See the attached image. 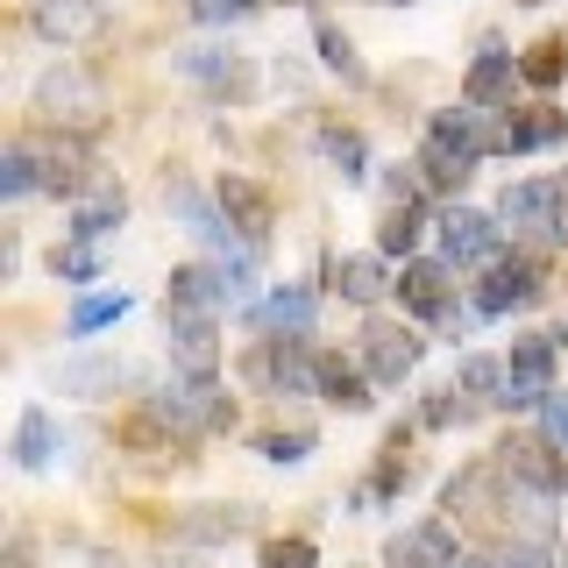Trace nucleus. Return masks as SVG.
<instances>
[{
	"instance_id": "nucleus-1",
	"label": "nucleus",
	"mask_w": 568,
	"mask_h": 568,
	"mask_svg": "<svg viewBox=\"0 0 568 568\" xmlns=\"http://www.w3.org/2000/svg\"><path fill=\"white\" fill-rule=\"evenodd\" d=\"M484 150H490V129H484V114H476V106H462V114H455V106H448V114H434V121H426L419 178H426L434 192H462Z\"/></svg>"
},
{
	"instance_id": "nucleus-2",
	"label": "nucleus",
	"mask_w": 568,
	"mask_h": 568,
	"mask_svg": "<svg viewBox=\"0 0 568 568\" xmlns=\"http://www.w3.org/2000/svg\"><path fill=\"white\" fill-rule=\"evenodd\" d=\"M156 419L171 426V434H213V426H235V405L213 390V377H185V384H171L164 398L150 405Z\"/></svg>"
},
{
	"instance_id": "nucleus-3",
	"label": "nucleus",
	"mask_w": 568,
	"mask_h": 568,
	"mask_svg": "<svg viewBox=\"0 0 568 568\" xmlns=\"http://www.w3.org/2000/svg\"><path fill=\"white\" fill-rule=\"evenodd\" d=\"M555 398V334H519L505 355V398L497 405H547Z\"/></svg>"
},
{
	"instance_id": "nucleus-4",
	"label": "nucleus",
	"mask_w": 568,
	"mask_h": 568,
	"mask_svg": "<svg viewBox=\"0 0 568 568\" xmlns=\"http://www.w3.org/2000/svg\"><path fill=\"white\" fill-rule=\"evenodd\" d=\"M178 71L200 79L206 93H221V100H248V93H256V64H248L235 43H192V50H178Z\"/></svg>"
},
{
	"instance_id": "nucleus-5",
	"label": "nucleus",
	"mask_w": 568,
	"mask_h": 568,
	"mask_svg": "<svg viewBox=\"0 0 568 568\" xmlns=\"http://www.w3.org/2000/svg\"><path fill=\"white\" fill-rule=\"evenodd\" d=\"M242 292H248V277L206 271V263H178L171 271V313H192V320H213L221 306H235Z\"/></svg>"
},
{
	"instance_id": "nucleus-6",
	"label": "nucleus",
	"mask_w": 568,
	"mask_h": 568,
	"mask_svg": "<svg viewBox=\"0 0 568 568\" xmlns=\"http://www.w3.org/2000/svg\"><path fill=\"white\" fill-rule=\"evenodd\" d=\"M497 469H505L519 490H532V497L568 490V469L555 462V440H532V434H511L505 448H497Z\"/></svg>"
},
{
	"instance_id": "nucleus-7",
	"label": "nucleus",
	"mask_w": 568,
	"mask_h": 568,
	"mask_svg": "<svg viewBox=\"0 0 568 568\" xmlns=\"http://www.w3.org/2000/svg\"><path fill=\"white\" fill-rule=\"evenodd\" d=\"M497 221L511 227V235H555V242H568L561 235V185H505V200H497Z\"/></svg>"
},
{
	"instance_id": "nucleus-8",
	"label": "nucleus",
	"mask_w": 568,
	"mask_h": 568,
	"mask_svg": "<svg viewBox=\"0 0 568 568\" xmlns=\"http://www.w3.org/2000/svg\"><path fill=\"white\" fill-rule=\"evenodd\" d=\"M547 292V271L532 256H511V263H490V277L476 284V313H519Z\"/></svg>"
},
{
	"instance_id": "nucleus-9",
	"label": "nucleus",
	"mask_w": 568,
	"mask_h": 568,
	"mask_svg": "<svg viewBox=\"0 0 568 568\" xmlns=\"http://www.w3.org/2000/svg\"><path fill=\"white\" fill-rule=\"evenodd\" d=\"M213 200H221V221L235 227L248 248H263V235H271V192H263L256 178H235V171H227L221 185H213Z\"/></svg>"
},
{
	"instance_id": "nucleus-10",
	"label": "nucleus",
	"mask_w": 568,
	"mask_h": 568,
	"mask_svg": "<svg viewBox=\"0 0 568 568\" xmlns=\"http://www.w3.org/2000/svg\"><path fill=\"white\" fill-rule=\"evenodd\" d=\"M29 29L50 43H93L106 29V8L100 0H29Z\"/></svg>"
},
{
	"instance_id": "nucleus-11",
	"label": "nucleus",
	"mask_w": 568,
	"mask_h": 568,
	"mask_svg": "<svg viewBox=\"0 0 568 568\" xmlns=\"http://www.w3.org/2000/svg\"><path fill=\"white\" fill-rule=\"evenodd\" d=\"M363 363H369V377H377V384L413 377V369H419V334L413 327H390V320H369V327H363Z\"/></svg>"
},
{
	"instance_id": "nucleus-12",
	"label": "nucleus",
	"mask_w": 568,
	"mask_h": 568,
	"mask_svg": "<svg viewBox=\"0 0 568 568\" xmlns=\"http://www.w3.org/2000/svg\"><path fill=\"white\" fill-rule=\"evenodd\" d=\"M497 235H505V227H497L490 213H469V206L440 213V248H448V263H497Z\"/></svg>"
},
{
	"instance_id": "nucleus-13",
	"label": "nucleus",
	"mask_w": 568,
	"mask_h": 568,
	"mask_svg": "<svg viewBox=\"0 0 568 568\" xmlns=\"http://www.w3.org/2000/svg\"><path fill=\"white\" fill-rule=\"evenodd\" d=\"M384 568H455V532L440 526V519L405 526L398 540L384 547Z\"/></svg>"
},
{
	"instance_id": "nucleus-14",
	"label": "nucleus",
	"mask_w": 568,
	"mask_h": 568,
	"mask_svg": "<svg viewBox=\"0 0 568 568\" xmlns=\"http://www.w3.org/2000/svg\"><path fill=\"white\" fill-rule=\"evenodd\" d=\"M29 156H36V171H43V192H64V200H79V192H93V164H85V142H29Z\"/></svg>"
},
{
	"instance_id": "nucleus-15",
	"label": "nucleus",
	"mask_w": 568,
	"mask_h": 568,
	"mask_svg": "<svg viewBox=\"0 0 568 568\" xmlns=\"http://www.w3.org/2000/svg\"><path fill=\"white\" fill-rule=\"evenodd\" d=\"M121 221H129V192H121L114 178H93V192H79V200H71V235H79V242L114 235Z\"/></svg>"
},
{
	"instance_id": "nucleus-16",
	"label": "nucleus",
	"mask_w": 568,
	"mask_h": 568,
	"mask_svg": "<svg viewBox=\"0 0 568 568\" xmlns=\"http://www.w3.org/2000/svg\"><path fill=\"white\" fill-rule=\"evenodd\" d=\"M256 526V511L248 505H185L171 519L178 540H200V547H221V540H242V532Z\"/></svg>"
},
{
	"instance_id": "nucleus-17",
	"label": "nucleus",
	"mask_w": 568,
	"mask_h": 568,
	"mask_svg": "<svg viewBox=\"0 0 568 568\" xmlns=\"http://www.w3.org/2000/svg\"><path fill=\"white\" fill-rule=\"evenodd\" d=\"M547 142H568V114L555 106H532V114H511L490 129V150L497 156H519V150H547Z\"/></svg>"
},
{
	"instance_id": "nucleus-18",
	"label": "nucleus",
	"mask_w": 568,
	"mask_h": 568,
	"mask_svg": "<svg viewBox=\"0 0 568 568\" xmlns=\"http://www.w3.org/2000/svg\"><path fill=\"white\" fill-rule=\"evenodd\" d=\"M36 106H43L50 121H79V129H93V121H100V93L79 79V71H50V79L36 85Z\"/></svg>"
},
{
	"instance_id": "nucleus-19",
	"label": "nucleus",
	"mask_w": 568,
	"mask_h": 568,
	"mask_svg": "<svg viewBox=\"0 0 568 568\" xmlns=\"http://www.w3.org/2000/svg\"><path fill=\"white\" fill-rule=\"evenodd\" d=\"M448 271H455V263H405V271H398V298H405L419 320H448V313H455Z\"/></svg>"
},
{
	"instance_id": "nucleus-20",
	"label": "nucleus",
	"mask_w": 568,
	"mask_h": 568,
	"mask_svg": "<svg viewBox=\"0 0 568 568\" xmlns=\"http://www.w3.org/2000/svg\"><path fill=\"white\" fill-rule=\"evenodd\" d=\"M256 377L277 384V390H320V363H306L298 334H277V342L256 355Z\"/></svg>"
},
{
	"instance_id": "nucleus-21",
	"label": "nucleus",
	"mask_w": 568,
	"mask_h": 568,
	"mask_svg": "<svg viewBox=\"0 0 568 568\" xmlns=\"http://www.w3.org/2000/svg\"><path fill=\"white\" fill-rule=\"evenodd\" d=\"M171 355L185 377H213V320H192V313H171Z\"/></svg>"
},
{
	"instance_id": "nucleus-22",
	"label": "nucleus",
	"mask_w": 568,
	"mask_h": 568,
	"mask_svg": "<svg viewBox=\"0 0 568 568\" xmlns=\"http://www.w3.org/2000/svg\"><path fill=\"white\" fill-rule=\"evenodd\" d=\"M511 79H519V64H511L505 50H484V58L469 64V85H462V93H469V106H505Z\"/></svg>"
},
{
	"instance_id": "nucleus-23",
	"label": "nucleus",
	"mask_w": 568,
	"mask_h": 568,
	"mask_svg": "<svg viewBox=\"0 0 568 568\" xmlns=\"http://www.w3.org/2000/svg\"><path fill=\"white\" fill-rule=\"evenodd\" d=\"M384 263L377 256H334V292L342 298H355V306H377L384 298Z\"/></svg>"
},
{
	"instance_id": "nucleus-24",
	"label": "nucleus",
	"mask_w": 568,
	"mask_h": 568,
	"mask_svg": "<svg viewBox=\"0 0 568 568\" xmlns=\"http://www.w3.org/2000/svg\"><path fill=\"white\" fill-rule=\"evenodd\" d=\"M256 320H263L271 334H306V327H313V292H306V284H277V292L263 298Z\"/></svg>"
},
{
	"instance_id": "nucleus-25",
	"label": "nucleus",
	"mask_w": 568,
	"mask_h": 568,
	"mask_svg": "<svg viewBox=\"0 0 568 568\" xmlns=\"http://www.w3.org/2000/svg\"><path fill=\"white\" fill-rule=\"evenodd\" d=\"M313 363H320V398L342 405V413H363V405H369V384L355 377L342 355H313Z\"/></svg>"
},
{
	"instance_id": "nucleus-26",
	"label": "nucleus",
	"mask_w": 568,
	"mask_h": 568,
	"mask_svg": "<svg viewBox=\"0 0 568 568\" xmlns=\"http://www.w3.org/2000/svg\"><path fill=\"white\" fill-rule=\"evenodd\" d=\"M50 448H58V434H50V413H43V405H29L22 426H14V462H22V469H43Z\"/></svg>"
},
{
	"instance_id": "nucleus-27",
	"label": "nucleus",
	"mask_w": 568,
	"mask_h": 568,
	"mask_svg": "<svg viewBox=\"0 0 568 568\" xmlns=\"http://www.w3.org/2000/svg\"><path fill=\"white\" fill-rule=\"evenodd\" d=\"M413 242H419V200H390L384 227H377V248H384V256H405Z\"/></svg>"
},
{
	"instance_id": "nucleus-28",
	"label": "nucleus",
	"mask_w": 568,
	"mask_h": 568,
	"mask_svg": "<svg viewBox=\"0 0 568 568\" xmlns=\"http://www.w3.org/2000/svg\"><path fill=\"white\" fill-rule=\"evenodd\" d=\"M519 79L526 85H561L568 79V43H561V36H547V43L526 50V58H519Z\"/></svg>"
},
{
	"instance_id": "nucleus-29",
	"label": "nucleus",
	"mask_w": 568,
	"mask_h": 568,
	"mask_svg": "<svg viewBox=\"0 0 568 568\" xmlns=\"http://www.w3.org/2000/svg\"><path fill=\"white\" fill-rule=\"evenodd\" d=\"M121 313H129V292H85L79 306H71V334H100V327H114Z\"/></svg>"
},
{
	"instance_id": "nucleus-30",
	"label": "nucleus",
	"mask_w": 568,
	"mask_h": 568,
	"mask_svg": "<svg viewBox=\"0 0 568 568\" xmlns=\"http://www.w3.org/2000/svg\"><path fill=\"white\" fill-rule=\"evenodd\" d=\"M50 277L93 284V277H100V248H93V242H58V248H50Z\"/></svg>"
},
{
	"instance_id": "nucleus-31",
	"label": "nucleus",
	"mask_w": 568,
	"mask_h": 568,
	"mask_svg": "<svg viewBox=\"0 0 568 568\" xmlns=\"http://www.w3.org/2000/svg\"><path fill=\"white\" fill-rule=\"evenodd\" d=\"M320 150H327V164L342 178H363V164H369V150H363L355 129H320Z\"/></svg>"
},
{
	"instance_id": "nucleus-32",
	"label": "nucleus",
	"mask_w": 568,
	"mask_h": 568,
	"mask_svg": "<svg viewBox=\"0 0 568 568\" xmlns=\"http://www.w3.org/2000/svg\"><path fill=\"white\" fill-rule=\"evenodd\" d=\"M320 64H327V71H342L348 85H363V58H355V43H348V36L334 29V22H320Z\"/></svg>"
},
{
	"instance_id": "nucleus-33",
	"label": "nucleus",
	"mask_w": 568,
	"mask_h": 568,
	"mask_svg": "<svg viewBox=\"0 0 568 568\" xmlns=\"http://www.w3.org/2000/svg\"><path fill=\"white\" fill-rule=\"evenodd\" d=\"M36 185H43V171H36L29 142H22V150H8V156H0V192H8V200H22V192H36Z\"/></svg>"
},
{
	"instance_id": "nucleus-34",
	"label": "nucleus",
	"mask_w": 568,
	"mask_h": 568,
	"mask_svg": "<svg viewBox=\"0 0 568 568\" xmlns=\"http://www.w3.org/2000/svg\"><path fill=\"white\" fill-rule=\"evenodd\" d=\"M462 390H469V398H484V390H497V398H505V369L490 363V355H469V363H462V377H455Z\"/></svg>"
},
{
	"instance_id": "nucleus-35",
	"label": "nucleus",
	"mask_w": 568,
	"mask_h": 568,
	"mask_svg": "<svg viewBox=\"0 0 568 568\" xmlns=\"http://www.w3.org/2000/svg\"><path fill=\"white\" fill-rule=\"evenodd\" d=\"M121 384V363H71L64 369V390H106Z\"/></svg>"
},
{
	"instance_id": "nucleus-36",
	"label": "nucleus",
	"mask_w": 568,
	"mask_h": 568,
	"mask_svg": "<svg viewBox=\"0 0 568 568\" xmlns=\"http://www.w3.org/2000/svg\"><path fill=\"white\" fill-rule=\"evenodd\" d=\"M263 568H320V555H313V540H271Z\"/></svg>"
},
{
	"instance_id": "nucleus-37",
	"label": "nucleus",
	"mask_w": 568,
	"mask_h": 568,
	"mask_svg": "<svg viewBox=\"0 0 568 568\" xmlns=\"http://www.w3.org/2000/svg\"><path fill=\"white\" fill-rule=\"evenodd\" d=\"M263 0H192V14L200 22H213V29H227V22H242V14H256Z\"/></svg>"
},
{
	"instance_id": "nucleus-38",
	"label": "nucleus",
	"mask_w": 568,
	"mask_h": 568,
	"mask_svg": "<svg viewBox=\"0 0 568 568\" xmlns=\"http://www.w3.org/2000/svg\"><path fill=\"white\" fill-rule=\"evenodd\" d=\"M448 419H469V390H462V384L434 390V405H426V426H448Z\"/></svg>"
},
{
	"instance_id": "nucleus-39",
	"label": "nucleus",
	"mask_w": 568,
	"mask_h": 568,
	"mask_svg": "<svg viewBox=\"0 0 568 568\" xmlns=\"http://www.w3.org/2000/svg\"><path fill=\"white\" fill-rule=\"evenodd\" d=\"M256 448L271 455V462H306V455H313V434H263Z\"/></svg>"
},
{
	"instance_id": "nucleus-40",
	"label": "nucleus",
	"mask_w": 568,
	"mask_h": 568,
	"mask_svg": "<svg viewBox=\"0 0 568 568\" xmlns=\"http://www.w3.org/2000/svg\"><path fill=\"white\" fill-rule=\"evenodd\" d=\"M540 419H547V434H540V440L568 448V398H547V405H540Z\"/></svg>"
},
{
	"instance_id": "nucleus-41",
	"label": "nucleus",
	"mask_w": 568,
	"mask_h": 568,
	"mask_svg": "<svg viewBox=\"0 0 568 568\" xmlns=\"http://www.w3.org/2000/svg\"><path fill=\"white\" fill-rule=\"evenodd\" d=\"M497 568H555V555L532 547V540H519V547H505V561H497Z\"/></svg>"
},
{
	"instance_id": "nucleus-42",
	"label": "nucleus",
	"mask_w": 568,
	"mask_h": 568,
	"mask_svg": "<svg viewBox=\"0 0 568 568\" xmlns=\"http://www.w3.org/2000/svg\"><path fill=\"white\" fill-rule=\"evenodd\" d=\"M561 235H568V178H561Z\"/></svg>"
},
{
	"instance_id": "nucleus-43",
	"label": "nucleus",
	"mask_w": 568,
	"mask_h": 568,
	"mask_svg": "<svg viewBox=\"0 0 568 568\" xmlns=\"http://www.w3.org/2000/svg\"><path fill=\"white\" fill-rule=\"evenodd\" d=\"M171 568H192V561H171Z\"/></svg>"
},
{
	"instance_id": "nucleus-44",
	"label": "nucleus",
	"mask_w": 568,
	"mask_h": 568,
	"mask_svg": "<svg viewBox=\"0 0 568 568\" xmlns=\"http://www.w3.org/2000/svg\"><path fill=\"white\" fill-rule=\"evenodd\" d=\"M398 8H405V0H398Z\"/></svg>"
},
{
	"instance_id": "nucleus-45",
	"label": "nucleus",
	"mask_w": 568,
	"mask_h": 568,
	"mask_svg": "<svg viewBox=\"0 0 568 568\" xmlns=\"http://www.w3.org/2000/svg\"><path fill=\"white\" fill-rule=\"evenodd\" d=\"M526 8H532V0H526Z\"/></svg>"
}]
</instances>
